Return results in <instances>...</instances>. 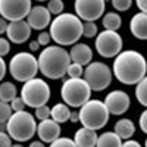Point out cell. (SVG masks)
<instances>
[{
	"label": "cell",
	"mask_w": 147,
	"mask_h": 147,
	"mask_svg": "<svg viewBox=\"0 0 147 147\" xmlns=\"http://www.w3.org/2000/svg\"><path fill=\"white\" fill-rule=\"evenodd\" d=\"M138 125H140V129H141L144 134H147V109L141 112L140 119H138Z\"/></svg>",
	"instance_id": "obj_37"
},
{
	"label": "cell",
	"mask_w": 147,
	"mask_h": 147,
	"mask_svg": "<svg viewBox=\"0 0 147 147\" xmlns=\"http://www.w3.org/2000/svg\"><path fill=\"white\" fill-rule=\"evenodd\" d=\"M91 87L84 78L69 77L62 82L60 97L69 107H81L91 97Z\"/></svg>",
	"instance_id": "obj_5"
},
{
	"label": "cell",
	"mask_w": 147,
	"mask_h": 147,
	"mask_svg": "<svg viewBox=\"0 0 147 147\" xmlns=\"http://www.w3.org/2000/svg\"><path fill=\"white\" fill-rule=\"evenodd\" d=\"M66 74H68L69 77H75V78L82 77L84 75V66L80 65V63H77V62H71L69 66H68V72Z\"/></svg>",
	"instance_id": "obj_29"
},
{
	"label": "cell",
	"mask_w": 147,
	"mask_h": 147,
	"mask_svg": "<svg viewBox=\"0 0 147 147\" xmlns=\"http://www.w3.org/2000/svg\"><path fill=\"white\" fill-rule=\"evenodd\" d=\"M31 31L32 28L30 27V24L27 21L21 19V21H10L6 34H7L9 41L15 44H22L31 37Z\"/></svg>",
	"instance_id": "obj_14"
},
{
	"label": "cell",
	"mask_w": 147,
	"mask_h": 147,
	"mask_svg": "<svg viewBox=\"0 0 147 147\" xmlns=\"http://www.w3.org/2000/svg\"><path fill=\"white\" fill-rule=\"evenodd\" d=\"M115 132L118 136L122 138V140H128L134 136V132H136V125H134V122L128 118H121L116 121L115 124Z\"/></svg>",
	"instance_id": "obj_20"
},
{
	"label": "cell",
	"mask_w": 147,
	"mask_h": 147,
	"mask_svg": "<svg viewBox=\"0 0 147 147\" xmlns=\"http://www.w3.org/2000/svg\"><path fill=\"white\" fill-rule=\"evenodd\" d=\"M96 50L102 57H115L121 50L124 41L119 32L113 31V30H105L102 32H99L96 35Z\"/></svg>",
	"instance_id": "obj_10"
},
{
	"label": "cell",
	"mask_w": 147,
	"mask_h": 147,
	"mask_svg": "<svg viewBox=\"0 0 147 147\" xmlns=\"http://www.w3.org/2000/svg\"><path fill=\"white\" fill-rule=\"evenodd\" d=\"M102 24L105 30H113V31H118L122 25V18L116 13V12H107V13L103 15V19H102Z\"/></svg>",
	"instance_id": "obj_24"
},
{
	"label": "cell",
	"mask_w": 147,
	"mask_h": 147,
	"mask_svg": "<svg viewBox=\"0 0 147 147\" xmlns=\"http://www.w3.org/2000/svg\"><path fill=\"white\" fill-rule=\"evenodd\" d=\"M9 52H10L9 38H3V37H0V56H6Z\"/></svg>",
	"instance_id": "obj_35"
},
{
	"label": "cell",
	"mask_w": 147,
	"mask_h": 147,
	"mask_svg": "<svg viewBox=\"0 0 147 147\" xmlns=\"http://www.w3.org/2000/svg\"><path fill=\"white\" fill-rule=\"evenodd\" d=\"M105 105L109 110L110 115H124L127 110L129 109V105H131V99L129 96L122 91V90H113L110 91L109 94H106L105 97Z\"/></svg>",
	"instance_id": "obj_13"
},
{
	"label": "cell",
	"mask_w": 147,
	"mask_h": 147,
	"mask_svg": "<svg viewBox=\"0 0 147 147\" xmlns=\"http://www.w3.org/2000/svg\"><path fill=\"white\" fill-rule=\"evenodd\" d=\"M7 25H9V21L5 19L3 16H0V35L7 31Z\"/></svg>",
	"instance_id": "obj_39"
},
{
	"label": "cell",
	"mask_w": 147,
	"mask_h": 147,
	"mask_svg": "<svg viewBox=\"0 0 147 147\" xmlns=\"http://www.w3.org/2000/svg\"><path fill=\"white\" fill-rule=\"evenodd\" d=\"M99 147H119L122 146V138L115 131H106L97 137V144Z\"/></svg>",
	"instance_id": "obj_21"
},
{
	"label": "cell",
	"mask_w": 147,
	"mask_h": 147,
	"mask_svg": "<svg viewBox=\"0 0 147 147\" xmlns=\"http://www.w3.org/2000/svg\"><path fill=\"white\" fill-rule=\"evenodd\" d=\"M52 90L44 80L41 78H31L28 81L24 82L22 88H21V97L25 102L27 106L30 107H38L43 105H47V102L50 100Z\"/></svg>",
	"instance_id": "obj_8"
},
{
	"label": "cell",
	"mask_w": 147,
	"mask_h": 147,
	"mask_svg": "<svg viewBox=\"0 0 147 147\" xmlns=\"http://www.w3.org/2000/svg\"><path fill=\"white\" fill-rule=\"evenodd\" d=\"M122 146H124V147H140V143L136 141V140L128 138V140H125L124 143H122Z\"/></svg>",
	"instance_id": "obj_41"
},
{
	"label": "cell",
	"mask_w": 147,
	"mask_h": 147,
	"mask_svg": "<svg viewBox=\"0 0 147 147\" xmlns=\"http://www.w3.org/2000/svg\"><path fill=\"white\" fill-rule=\"evenodd\" d=\"M34 116H35V119H38V121H43V119L50 118V107H49L47 105H43V106L35 107Z\"/></svg>",
	"instance_id": "obj_30"
},
{
	"label": "cell",
	"mask_w": 147,
	"mask_h": 147,
	"mask_svg": "<svg viewBox=\"0 0 147 147\" xmlns=\"http://www.w3.org/2000/svg\"><path fill=\"white\" fill-rule=\"evenodd\" d=\"M31 0H0V16L10 21L25 19L31 10Z\"/></svg>",
	"instance_id": "obj_11"
},
{
	"label": "cell",
	"mask_w": 147,
	"mask_h": 147,
	"mask_svg": "<svg viewBox=\"0 0 147 147\" xmlns=\"http://www.w3.org/2000/svg\"><path fill=\"white\" fill-rule=\"evenodd\" d=\"M0 131H6V122H0Z\"/></svg>",
	"instance_id": "obj_45"
},
{
	"label": "cell",
	"mask_w": 147,
	"mask_h": 147,
	"mask_svg": "<svg viewBox=\"0 0 147 147\" xmlns=\"http://www.w3.org/2000/svg\"><path fill=\"white\" fill-rule=\"evenodd\" d=\"M80 122L82 127H87L91 129H102L109 122V110L102 100H87L80 107Z\"/></svg>",
	"instance_id": "obj_6"
},
{
	"label": "cell",
	"mask_w": 147,
	"mask_h": 147,
	"mask_svg": "<svg viewBox=\"0 0 147 147\" xmlns=\"http://www.w3.org/2000/svg\"><path fill=\"white\" fill-rule=\"evenodd\" d=\"M136 97L141 106L147 107V75L136 84Z\"/></svg>",
	"instance_id": "obj_25"
},
{
	"label": "cell",
	"mask_w": 147,
	"mask_h": 147,
	"mask_svg": "<svg viewBox=\"0 0 147 147\" xmlns=\"http://www.w3.org/2000/svg\"><path fill=\"white\" fill-rule=\"evenodd\" d=\"M37 136L44 144H52L57 137H60V124L52 118L43 119L37 125Z\"/></svg>",
	"instance_id": "obj_16"
},
{
	"label": "cell",
	"mask_w": 147,
	"mask_h": 147,
	"mask_svg": "<svg viewBox=\"0 0 147 147\" xmlns=\"http://www.w3.org/2000/svg\"><path fill=\"white\" fill-rule=\"evenodd\" d=\"M6 131L12 140L16 143L30 141L37 134V122L35 116L25 110H16L12 112L10 118L6 122Z\"/></svg>",
	"instance_id": "obj_4"
},
{
	"label": "cell",
	"mask_w": 147,
	"mask_h": 147,
	"mask_svg": "<svg viewBox=\"0 0 147 147\" xmlns=\"http://www.w3.org/2000/svg\"><path fill=\"white\" fill-rule=\"evenodd\" d=\"M25 106L27 105H25V102L22 100V97H18V96L10 102V107H12L13 112H16V110H24V109H25Z\"/></svg>",
	"instance_id": "obj_33"
},
{
	"label": "cell",
	"mask_w": 147,
	"mask_h": 147,
	"mask_svg": "<svg viewBox=\"0 0 147 147\" xmlns=\"http://www.w3.org/2000/svg\"><path fill=\"white\" fill-rule=\"evenodd\" d=\"M113 72L103 62H90L85 65L84 80L88 82L93 91H103L112 84Z\"/></svg>",
	"instance_id": "obj_9"
},
{
	"label": "cell",
	"mask_w": 147,
	"mask_h": 147,
	"mask_svg": "<svg viewBox=\"0 0 147 147\" xmlns=\"http://www.w3.org/2000/svg\"><path fill=\"white\" fill-rule=\"evenodd\" d=\"M112 72L119 82L125 85H134L146 77L147 60L137 50H121L115 56Z\"/></svg>",
	"instance_id": "obj_1"
},
{
	"label": "cell",
	"mask_w": 147,
	"mask_h": 147,
	"mask_svg": "<svg viewBox=\"0 0 147 147\" xmlns=\"http://www.w3.org/2000/svg\"><path fill=\"white\" fill-rule=\"evenodd\" d=\"M27 22L30 24V27L37 31L46 30L52 22V13L50 10L44 6H34L31 7L30 13L27 16Z\"/></svg>",
	"instance_id": "obj_15"
},
{
	"label": "cell",
	"mask_w": 147,
	"mask_h": 147,
	"mask_svg": "<svg viewBox=\"0 0 147 147\" xmlns=\"http://www.w3.org/2000/svg\"><path fill=\"white\" fill-rule=\"evenodd\" d=\"M16 93H18V90L13 82H10V81L0 82V100L10 103L16 97Z\"/></svg>",
	"instance_id": "obj_23"
},
{
	"label": "cell",
	"mask_w": 147,
	"mask_h": 147,
	"mask_svg": "<svg viewBox=\"0 0 147 147\" xmlns=\"http://www.w3.org/2000/svg\"><path fill=\"white\" fill-rule=\"evenodd\" d=\"M37 2H46V0H37Z\"/></svg>",
	"instance_id": "obj_46"
},
{
	"label": "cell",
	"mask_w": 147,
	"mask_h": 147,
	"mask_svg": "<svg viewBox=\"0 0 147 147\" xmlns=\"http://www.w3.org/2000/svg\"><path fill=\"white\" fill-rule=\"evenodd\" d=\"M112 2V6L118 10V12H125L131 7L132 0H110Z\"/></svg>",
	"instance_id": "obj_32"
},
{
	"label": "cell",
	"mask_w": 147,
	"mask_h": 147,
	"mask_svg": "<svg viewBox=\"0 0 147 147\" xmlns=\"http://www.w3.org/2000/svg\"><path fill=\"white\" fill-rule=\"evenodd\" d=\"M69 115H71V109L65 102L57 103L50 109V118L55 119L56 122H59V124H63V122L69 121Z\"/></svg>",
	"instance_id": "obj_22"
},
{
	"label": "cell",
	"mask_w": 147,
	"mask_h": 147,
	"mask_svg": "<svg viewBox=\"0 0 147 147\" xmlns=\"http://www.w3.org/2000/svg\"><path fill=\"white\" fill-rule=\"evenodd\" d=\"M129 31L138 40H147V12H138L129 21Z\"/></svg>",
	"instance_id": "obj_18"
},
{
	"label": "cell",
	"mask_w": 147,
	"mask_h": 147,
	"mask_svg": "<svg viewBox=\"0 0 147 147\" xmlns=\"http://www.w3.org/2000/svg\"><path fill=\"white\" fill-rule=\"evenodd\" d=\"M105 0H75V15L82 21H97L105 13Z\"/></svg>",
	"instance_id": "obj_12"
},
{
	"label": "cell",
	"mask_w": 147,
	"mask_h": 147,
	"mask_svg": "<svg viewBox=\"0 0 147 147\" xmlns=\"http://www.w3.org/2000/svg\"><path fill=\"white\" fill-rule=\"evenodd\" d=\"M146 146H147V138H146Z\"/></svg>",
	"instance_id": "obj_47"
},
{
	"label": "cell",
	"mask_w": 147,
	"mask_h": 147,
	"mask_svg": "<svg viewBox=\"0 0 147 147\" xmlns=\"http://www.w3.org/2000/svg\"><path fill=\"white\" fill-rule=\"evenodd\" d=\"M50 40H52L50 32H47L44 30L38 34V38H37V41L40 43V46H49V44H50Z\"/></svg>",
	"instance_id": "obj_36"
},
{
	"label": "cell",
	"mask_w": 147,
	"mask_h": 147,
	"mask_svg": "<svg viewBox=\"0 0 147 147\" xmlns=\"http://www.w3.org/2000/svg\"><path fill=\"white\" fill-rule=\"evenodd\" d=\"M69 121L72 122V124H75V122H80V113H78V112H71V115H69Z\"/></svg>",
	"instance_id": "obj_42"
},
{
	"label": "cell",
	"mask_w": 147,
	"mask_h": 147,
	"mask_svg": "<svg viewBox=\"0 0 147 147\" xmlns=\"http://www.w3.org/2000/svg\"><path fill=\"white\" fill-rule=\"evenodd\" d=\"M6 71H7V65H6V62H5L3 56H0V81H2V80L5 78Z\"/></svg>",
	"instance_id": "obj_38"
},
{
	"label": "cell",
	"mask_w": 147,
	"mask_h": 147,
	"mask_svg": "<svg viewBox=\"0 0 147 147\" xmlns=\"http://www.w3.org/2000/svg\"><path fill=\"white\" fill-rule=\"evenodd\" d=\"M7 69L16 81L25 82L38 74V59L30 52H19L10 59Z\"/></svg>",
	"instance_id": "obj_7"
},
{
	"label": "cell",
	"mask_w": 147,
	"mask_h": 147,
	"mask_svg": "<svg viewBox=\"0 0 147 147\" xmlns=\"http://www.w3.org/2000/svg\"><path fill=\"white\" fill-rule=\"evenodd\" d=\"M38 47H40V43L37 41V40H34V41H31V43H30V49H31V52H37V50H38Z\"/></svg>",
	"instance_id": "obj_43"
},
{
	"label": "cell",
	"mask_w": 147,
	"mask_h": 147,
	"mask_svg": "<svg viewBox=\"0 0 147 147\" xmlns=\"http://www.w3.org/2000/svg\"><path fill=\"white\" fill-rule=\"evenodd\" d=\"M136 5L140 12H147V0H136Z\"/></svg>",
	"instance_id": "obj_40"
},
{
	"label": "cell",
	"mask_w": 147,
	"mask_h": 147,
	"mask_svg": "<svg viewBox=\"0 0 147 147\" xmlns=\"http://www.w3.org/2000/svg\"><path fill=\"white\" fill-rule=\"evenodd\" d=\"M50 146L52 147H74L75 146V141L72 138H68V137H57Z\"/></svg>",
	"instance_id": "obj_31"
},
{
	"label": "cell",
	"mask_w": 147,
	"mask_h": 147,
	"mask_svg": "<svg viewBox=\"0 0 147 147\" xmlns=\"http://www.w3.org/2000/svg\"><path fill=\"white\" fill-rule=\"evenodd\" d=\"M12 112H13V110L10 107V103L0 100V122H7Z\"/></svg>",
	"instance_id": "obj_28"
},
{
	"label": "cell",
	"mask_w": 147,
	"mask_h": 147,
	"mask_svg": "<svg viewBox=\"0 0 147 147\" xmlns=\"http://www.w3.org/2000/svg\"><path fill=\"white\" fill-rule=\"evenodd\" d=\"M97 132L96 129L82 127L75 132V137H74V141H75V146L80 147H94L97 144Z\"/></svg>",
	"instance_id": "obj_19"
},
{
	"label": "cell",
	"mask_w": 147,
	"mask_h": 147,
	"mask_svg": "<svg viewBox=\"0 0 147 147\" xmlns=\"http://www.w3.org/2000/svg\"><path fill=\"white\" fill-rule=\"evenodd\" d=\"M12 146V137L7 131H0V147H10Z\"/></svg>",
	"instance_id": "obj_34"
},
{
	"label": "cell",
	"mask_w": 147,
	"mask_h": 147,
	"mask_svg": "<svg viewBox=\"0 0 147 147\" xmlns=\"http://www.w3.org/2000/svg\"><path fill=\"white\" fill-rule=\"evenodd\" d=\"M71 63L69 52L63 46H46L38 56V69L49 80H60L66 75Z\"/></svg>",
	"instance_id": "obj_2"
},
{
	"label": "cell",
	"mask_w": 147,
	"mask_h": 147,
	"mask_svg": "<svg viewBox=\"0 0 147 147\" xmlns=\"http://www.w3.org/2000/svg\"><path fill=\"white\" fill-rule=\"evenodd\" d=\"M31 147H43L44 146V143L41 141V140H38V141H31V144H30Z\"/></svg>",
	"instance_id": "obj_44"
},
{
	"label": "cell",
	"mask_w": 147,
	"mask_h": 147,
	"mask_svg": "<svg viewBox=\"0 0 147 147\" xmlns=\"http://www.w3.org/2000/svg\"><path fill=\"white\" fill-rule=\"evenodd\" d=\"M69 56H71V62H77V63L85 66L91 62L93 50L90 49V46L85 44V43H75L71 47Z\"/></svg>",
	"instance_id": "obj_17"
},
{
	"label": "cell",
	"mask_w": 147,
	"mask_h": 147,
	"mask_svg": "<svg viewBox=\"0 0 147 147\" xmlns=\"http://www.w3.org/2000/svg\"><path fill=\"white\" fill-rule=\"evenodd\" d=\"M99 34L97 25L94 21H85L82 22V35L87 37V38H94V37Z\"/></svg>",
	"instance_id": "obj_26"
},
{
	"label": "cell",
	"mask_w": 147,
	"mask_h": 147,
	"mask_svg": "<svg viewBox=\"0 0 147 147\" xmlns=\"http://www.w3.org/2000/svg\"><path fill=\"white\" fill-rule=\"evenodd\" d=\"M47 9L52 15H60L65 9V5L62 0H47Z\"/></svg>",
	"instance_id": "obj_27"
},
{
	"label": "cell",
	"mask_w": 147,
	"mask_h": 147,
	"mask_svg": "<svg viewBox=\"0 0 147 147\" xmlns=\"http://www.w3.org/2000/svg\"><path fill=\"white\" fill-rule=\"evenodd\" d=\"M50 37L59 46H72L82 37V19L74 13L56 15L50 22Z\"/></svg>",
	"instance_id": "obj_3"
}]
</instances>
